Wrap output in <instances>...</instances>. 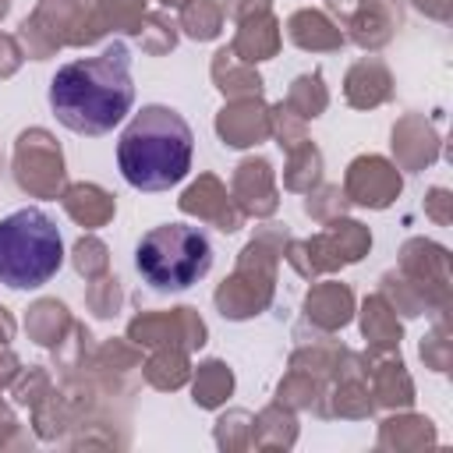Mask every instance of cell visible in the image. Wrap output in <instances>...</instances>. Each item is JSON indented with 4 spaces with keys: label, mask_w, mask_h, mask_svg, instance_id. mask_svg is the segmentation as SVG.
Wrapping results in <instances>:
<instances>
[{
    "label": "cell",
    "mask_w": 453,
    "mask_h": 453,
    "mask_svg": "<svg viewBox=\"0 0 453 453\" xmlns=\"http://www.w3.org/2000/svg\"><path fill=\"white\" fill-rule=\"evenodd\" d=\"M134 106L131 53L124 42H110L103 53L67 60L50 81V110L74 134H106Z\"/></svg>",
    "instance_id": "obj_1"
},
{
    "label": "cell",
    "mask_w": 453,
    "mask_h": 453,
    "mask_svg": "<svg viewBox=\"0 0 453 453\" xmlns=\"http://www.w3.org/2000/svg\"><path fill=\"white\" fill-rule=\"evenodd\" d=\"M195 134L173 106H142L117 142V166L138 191H166L191 170Z\"/></svg>",
    "instance_id": "obj_2"
},
{
    "label": "cell",
    "mask_w": 453,
    "mask_h": 453,
    "mask_svg": "<svg viewBox=\"0 0 453 453\" xmlns=\"http://www.w3.org/2000/svg\"><path fill=\"white\" fill-rule=\"evenodd\" d=\"M64 265L60 226L35 205L14 209L0 219V283L11 290H35Z\"/></svg>",
    "instance_id": "obj_3"
},
{
    "label": "cell",
    "mask_w": 453,
    "mask_h": 453,
    "mask_svg": "<svg viewBox=\"0 0 453 453\" xmlns=\"http://www.w3.org/2000/svg\"><path fill=\"white\" fill-rule=\"evenodd\" d=\"M134 265L156 290H188L212 269V244L191 223H163L142 234Z\"/></svg>",
    "instance_id": "obj_4"
}]
</instances>
